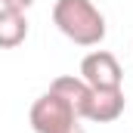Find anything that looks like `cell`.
<instances>
[{
  "label": "cell",
  "instance_id": "cell-1",
  "mask_svg": "<svg viewBox=\"0 0 133 133\" xmlns=\"http://www.w3.org/2000/svg\"><path fill=\"white\" fill-rule=\"evenodd\" d=\"M53 22L77 46H99L105 40V16L93 0H56Z\"/></svg>",
  "mask_w": 133,
  "mask_h": 133
},
{
  "label": "cell",
  "instance_id": "cell-2",
  "mask_svg": "<svg viewBox=\"0 0 133 133\" xmlns=\"http://www.w3.org/2000/svg\"><path fill=\"white\" fill-rule=\"evenodd\" d=\"M28 121H31L34 133H84L77 111H74L59 93H53V90H46V93L31 105Z\"/></svg>",
  "mask_w": 133,
  "mask_h": 133
},
{
  "label": "cell",
  "instance_id": "cell-3",
  "mask_svg": "<svg viewBox=\"0 0 133 133\" xmlns=\"http://www.w3.org/2000/svg\"><path fill=\"white\" fill-rule=\"evenodd\" d=\"M81 77L93 87V90H118L124 84V71L121 62L115 59V53L108 50H93L84 56L81 62Z\"/></svg>",
  "mask_w": 133,
  "mask_h": 133
},
{
  "label": "cell",
  "instance_id": "cell-4",
  "mask_svg": "<svg viewBox=\"0 0 133 133\" xmlns=\"http://www.w3.org/2000/svg\"><path fill=\"white\" fill-rule=\"evenodd\" d=\"M121 111H124V90L121 87L118 90H93L84 118L93 124H108V121H118Z\"/></svg>",
  "mask_w": 133,
  "mask_h": 133
},
{
  "label": "cell",
  "instance_id": "cell-5",
  "mask_svg": "<svg viewBox=\"0 0 133 133\" xmlns=\"http://www.w3.org/2000/svg\"><path fill=\"white\" fill-rule=\"evenodd\" d=\"M50 90L53 93H59L62 99L77 111V118H84V111H87V102H90V93H93V87L77 74H62V77H56L53 84H50Z\"/></svg>",
  "mask_w": 133,
  "mask_h": 133
},
{
  "label": "cell",
  "instance_id": "cell-6",
  "mask_svg": "<svg viewBox=\"0 0 133 133\" xmlns=\"http://www.w3.org/2000/svg\"><path fill=\"white\" fill-rule=\"evenodd\" d=\"M28 37V19L22 9L12 6H0V50H12L19 43H25Z\"/></svg>",
  "mask_w": 133,
  "mask_h": 133
},
{
  "label": "cell",
  "instance_id": "cell-7",
  "mask_svg": "<svg viewBox=\"0 0 133 133\" xmlns=\"http://www.w3.org/2000/svg\"><path fill=\"white\" fill-rule=\"evenodd\" d=\"M31 3L34 0H0V6H12V9H22V12H25Z\"/></svg>",
  "mask_w": 133,
  "mask_h": 133
}]
</instances>
